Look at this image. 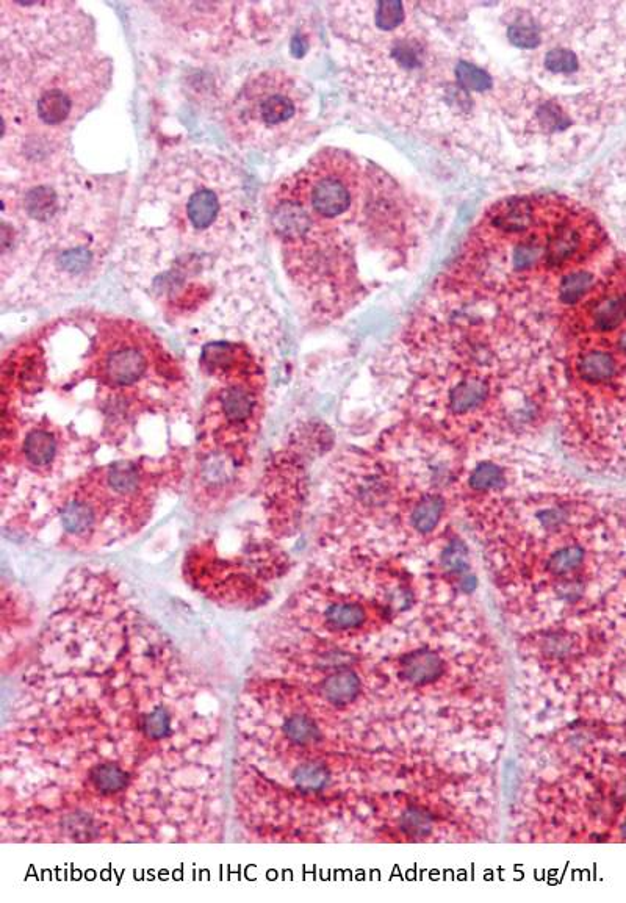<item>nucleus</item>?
<instances>
[{
	"label": "nucleus",
	"instance_id": "1",
	"mask_svg": "<svg viewBox=\"0 0 626 903\" xmlns=\"http://www.w3.org/2000/svg\"><path fill=\"white\" fill-rule=\"evenodd\" d=\"M0 378L5 529L36 536L94 468L193 456L190 371L134 318L57 315L5 351Z\"/></svg>",
	"mask_w": 626,
	"mask_h": 903
},
{
	"label": "nucleus",
	"instance_id": "2",
	"mask_svg": "<svg viewBox=\"0 0 626 903\" xmlns=\"http://www.w3.org/2000/svg\"><path fill=\"white\" fill-rule=\"evenodd\" d=\"M119 270L184 340L271 306L245 174L212 149L163 152L124 223Z\"/></svg>",
	"mask_w": 626,
	"mask_h": 903
},
{
	"label": "nucleus",
	"instance_id": "3",
	"mask_svg": "<svg viewBox=\"0 0 626 903\" xmlns=\"http://www.w3.org/2000/svg\"><path fill=\"white\" fill-rule=\"evenodd\" d=\"M553 331L436 285L398 346L406 421L467 454L536 437L558 414Z\"/></svg>",
	"mask_w": 626,
	"mask_h": 903
},
{
	"label": "nucleus",
	"instance_id": "4",
	"mask_svg": "<svg viewBox=\"0 0 626 903\" xmlns=\"http://www.w3.org/2000/svg\"><path fill=\"white\" fill-rule=\"evenodd\" d=\"M465 4L476 54L544 94L597 146L626 118V4Z\"/></svg>",
	"mask_w": 626,
	"mask_h": 903
},
{
	"label": "nucleus",
	"instance_id": "5",
	"mask_svg": "<svg viewBox=\"0 0 626 903\" xmlns=\"http://www.w3.org/2000/svg\"><path fill=\"white\" fill-rule=\"evenodd\" d=\"M263 209L293 299L315 323L345 317L370 293L376 273L414 262L425 238L417 201L381 168L346 209H309L287 176L268 187Z\"/></svg>",
	"mask_w": 626,
	"mask_h": 903
},
{
	"label": "nucleus",
	"instance_id": "6",
	"mask_svg": "<svg viewBox=\"0 0 626 903\" xmlns=\"http://www.w3.org/2000/svg\"><path fill=\"white\" fill-rule=\"evenodd\" d=\"M124 179L76 160L2 179L0 299L4 309L46 306L88 290L107 270Z\"/></svg>",
	"mask_w": 626,
	"mask_h": 903
},
{
	"label": "nucleus",
	"instance_id": "7",
	"mask_svg": "<svg viewBox=\"0 0 626 903\" xmlns=\"http://www.w3.org/2000/svg\"><path fill=\"white\" fill-rule=\"evenodd\" d=\"M617 256L592 210L562 195H523L490 206L437 284L547 323L570 274Z\"/></svg>",
	"mask_w": 626,
	"mask_h": 903
},
{
	"label": "nucleus",
	"instance_id": "8",
	"mask_svg": "<svg viewBox=\"0 0 626 903\" xmlns=\"http://www.w3.org/2000/svg\"><path fill=\"white\" fill-rule=\"evenodd\" d=\"M113 83L96 33L0 43V162L21 174L72 159L71 132Z\"/></svg>",
	"mask_w": 626,
	"mask_h": 903
},
{
	"label": "nucleus",
	"instance_id": "9",
	"mask_svg": "<svg viewBox=\"0 0 626 903\" xmlns=\"http://www.w3.org/2000/svg\"><path fill=\"white\" fill-rule=\"evenodd\" d=\"M558 415L573 461L626 478V313L598 331L555 337Z\"/></svg>",
	"mask_w": 626,
	"mask_h": 903
},
{
	"label": "nucleus",
	"instance_id": "10",
	"mask_svg": "<svg viewBox=\"0 0 626 903\" xmlns=\"http://www.w3.org/2000/svg\"><path fill=\"white\" fill-rule=\"evenodd\" d=\"M191 457L113 462L94 468L52 504L40 534L51 531L58 544L76 550H96L137 536L162 504L185 486Z\"/></svg>",
	"mask_w": 626,
	"mask_h": 903
},
{
	"label": "nucleus",
	"instance_id": "11",
	"mask_svg": "<svg viewBox=\"0 0 626 903\" xmlns=\"http://www.w3.org/2000/svg\"><path fill=\"white\" fill-rule=\"evenodd\" d=\"M268 373L209 382L196 418L191 457V504L201 514L220 511L248 484L267 412Z\"/></svg>",
	"mask_w": 626,
	"mask_h": 903
},
{
	"label": "nucleus",
	"instance_id": "12",
	"mask_svg": "<svg viewBox=\"0 0 626 903\" xmlns=\"http://www.w3.org/2000/svg\"><path fill=\"white\" fill-rule=\"evenodd\" d=\"M168 43L201 60L267 49L287 35L301 5L288 2L138 4Z\"/></svg>",
	"mask_w": 626,
	"mask_h": 903
},
{
	"label": "nucleus",
	"instance_id": "13",
	"mask_svg": "<svg viewBox=\"0 0 626 903\" xmlns=\"http://www.w3.org/2000/svg\"><path fill=\"white\" fill-rule=\"evenodd\" d=\"M315 96L298 72L267 66L249 72L226 102L223 126L237 148L279 152L303 143L313 127Z\"/></svg>",
	"mask_w": 626,
	"mask_h": 903
},
{
	"label": "nucleus",
	"instance_id": "14",
	"mask_svg": "<svg viewBox=\"0 0 626 903\" xmlns=\"http://www.w3.org/2000/svg\"><path fill=\"white\" fill-rule=\"evenodd\" d=\"M445 670V662L439 653L429 648H417L400 659V677L414 686H426L439 680Z\"/></svg>",
	"mask_w": 626,
	"mask_h": 903
},
{
	"label": "nucleus",
	"instance_id": "15",
	"mask_svg": "<svg viewBox=\"0 0 626 903\" xmlns=\"http://www.w3.org/2000/svg\"><path fill=\"white\" fill-rule=\"evenodd\" d=\"M324 625L331 631L359 630L367 623L368 612L359 601H334L323 612Z\"/></svg>",
	"mask_w": 626,
	"mask_h": 903
},
{
	"label": "nucleus",
	"instance_id": "16",
	"mask_svg": "<svg viewBox=\"0 0 626 903\" xmlns=\"http://www.w3.org/2000/svg\"><path fill=\"white\" fill-rule=\"evenodd\" d=\"M320 689L326 702L334 706H346L359 697L362 683L359 675L353 670L340 669L324 678Z\"/></svg>",
	"mask_w": 626,
	"mask_h": 903
},
{
	"label": "nucleus",
	"instance_id": "17",
	"mask_svg": "<svg viewBox=\"0 0 626 903\" xmlns=\"http://www.w3.org/2000/svg\"><path fill=\"white\" fill-rule=\"evenodd\" d=\"M90 781L96 791L108 796L123 791L129 781V775L126 774V770L115 764H102L91 769Z\"/></svg>",
	"mask_w": 626,
	"mask_h": 903
},
{
	"label": "nucleus",
	"instance_id": "18",
	"mask_svg": "<svg viewBox=\"0 0 626 903\" xmlns=\"http://www.w3.org/2000/svg\"><path fill=\"white\" fill-rule=\"evenodd\" d=\"M470 553L468 547L462 539H451L445 547H443L442 555H440V565L445 572L450 575L465 576L470 572Z\"/></svg>",
	"mask_w": 626,
	"mask_h": 903
},
{
	"label": "nucleus",
	"instance_id": "19",
	"mask_svg": "<svg viewBox=\"0 0 626 903\" xmlns=\"http://www.w3.org/2000/svg\"><path fill=\"white\" fill-rule=\"evenodd\" d=\"M296 788L304 792L321 791L329 783V770L318 763H306L296 767L293 774Z\"/></svg>",
	"mask_w": 626,
	"mask_h": 903
},
{
	"label": "nucleus",
	"instance_id": "20",
	"mask_svg": "<svg viewBox=\"0 0 626 903\" xmlns=\"http://www.w3.org/2000/svg\"><path fill=\"white\" fill-rule=\"evenodd\" d=\"M287 738L298 745H309L321 738L320 728L309 716H292L285 722Z\"/></svg>",
	"mask_w": 626,
	"mask_h": 903
},
{
	"label": "nucleus",
	"instance_id": "21",
	"mask_svg": "<svg viewBox=\"0 0 626 903\" xmlns=\"http://www.w3.org/2000/svg\"><path fill=\"white\" fill-rule=\"evenodd\" d=\"M400 827L411 838H425L432 832L434 821L431 814L423 808H409L401 816Z\"/></svg>",
	"mask_w": 626,
	"mask_h": 903
},
{
	"label": "nucleus",
	"instance_id": "22",
	"mask_svg": "<svg viewBox=\"0 0 626 903\" xmlns=\"http://www.w3.org/2000/svg\"><path fill=\"white\" fill-rule=\"evenodd\" d=\"M141 730L144 731V734L148 736L149 739H154V741H159V739L166 738L171 731V717L166 711L165 708L159 706V708H155L154 711L148 714V716L143 717V724H141Z\"/></svg>",
	"mask_w": 626,
	"mask_h": 903
},
{
	"label": "nucleus",
	"instance_id": "23",
	"mask_svg": "<svg viewBox=\"0 0 626 903\" xmlns=\"http://www.w3.org/2000/svg\"><path fill=\"white\" fill-rule=\"evenodd\" d=\"M622 835H623V838L626 839V821H625V824L622 825Z\"/></svg>",
	"mask_w": 626,
	"mask_h": 903
}]
</instances>
